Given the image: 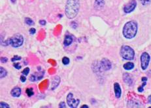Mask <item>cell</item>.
I'll return each instance as SVG.
<instances>
[{"label":"cell","instance_id":"obj_1","mask_svg":"<svg viewBox=\"0 0 151 108\" xmlns=\"http://www.w3.org/2000/svg\"><path fill=\"white\" fill-rule=\"evenodd\" d=\"M80 9L79 0H67L65 7V13L69 19H73L77 16Z\"/></svg>","mask_w":151,"mask_h":108},{"label":"cell","instance_id":"obj_2","mask_svg":"<svg viewBox=\"0 0 151 108\" xmlns=\"http://www.w3.org/2000/svg\"><path fill=\"white\" fill-rule=\"evenodd\" d=\"M137 23L135 21H129L126 23L123 28L122 34L127 39H132L134 38L137 33Z\"/></svg>","mask_w":151,"mask_h":108},{"label":"cell","instance_id":"obj_3","mask_svg":"<svg viewBox=\"0 0 151 108\" xmlns=\"http://www.w3.org/2000/svg\"><path fill=\"white\" fill-rule=\"evenodd\" d=\"M5 43H6L5 46L11 45L13 48H19L22 46L24 43V37L21 34L16 33L13 37L7 39V41H6Z\"/></svg>","mask_w":151,"mask_h":108},{"label":"cell","instance_id":"obj_4","mask_svg":"<svg viewBox=\"0 0 151 108\" xmlns=\"http://www.w3.org/2000/svg\"><path fill=\"white\" fill-rule=\"evenodd\" d=\"M120 55L122 58L128 61H132L135 58V51L130 46L124 45L122 46L120 51Z\"/></svg>","mask_w":151,"mask_h":108},{"label":"cell","instance_id":"obj_5","mask_svg":"<svg viewBox=\"0 0 151 108\" xmlns=\"http://www.w3.org/2000/svg\"><path fill=\"white\" fill-rule=\"evenodd\" d=\"M141 65L142 70H146L149 67V63L150 61V56L147 52H143L141 55Z\"/></svg>","mask_w":151,"mask_h":108},{"label":"cell","instance_id":"obj_6","mask_svg":"<svg viewBox=\"0 0 151 108\" xmlns=\"http://www.w3.org/2000/svg\"><path fill=\"white\" fill-rule=\"evenodd\" d=\"M81 100L79 99H75L73 98V93H69L67 96V103L68 104V106L72 107V108H75L77 107L78 104H80Z\"/></svg>","mask_w":151,"mask_h":108},{"label":"cell","instance_id":"obj_7","mask_svg":"<svg viewBox=\"0 0 151 108\" xmlns=\"http://www.w3.org/2000/svg\"><path fill=\"white\" fill-rule=\"evenodd\" d=\"M137 6V1L135 0H130L128 4H126L124 7V12L125 13H130L135 10Z\"/></svg>","mask_w":151,"mask_h":108},{"label":"cell","instance_id":"obj_8","mask_svg":"<svg viewBox=\"0 0 151 108\" xmlns=\"http://www.w3.org/2000/svg\"><path fill=\"white\" fill-rule=\"evenodd\" d=\"M112 67V64L111 62L108 59L104 58L101 59L100 62V68L101 70L104 71H107L109 70Z\"/></svg>","mask_w":151,"mask_h":108},{"label":"cell","instance_id":"obj_9","mask_svg":"<svg viewBox=\"0 0 151 108\" xmlns=\"http://www.w3.org/2000/svg\"><path fill=\"white\" fill-rule=\"evenodd\" d=\"M45 74V72H35L31 75V76L29 77V80L31 82H36V81L40 80L42 78Z\"/></svg>","mask_w":151,"mask_h":108},{"label":"cell","instance_id":"obj_10","mask_svg":"<svg viewBox=\"0 0 151 108\" xmlns=\"http://www.w3.org/2000/svg\"><path fill=\"white\" fill-rule=\"evenodd\" d=\"M114 91L115 94V97L116 98H120L122 95V90L121 87L119 85V83H114Z\"/></svg>","mask_w":151,"mask_h":108},{"label":"cell","instance_id":"obj_11","mask_svg":"<svg viewBox=\"0 0 151 108\" xmlns=\"http://www.w3.org/2000/svg\"><path fill=\"white\" fill-rule=\"evenodd\" d=\"M123 80L124 82L129 85H132L133 84V82H134L131 75L129 74L128 73H124L123 74Z\"/></svg>","mask_w":151,"mask_h":108},{"label":"cell","instance_id":"obj_12","mask_svg":"<svg viewBox=\"0 0 151 108\" xmlns=\"http://www.w3.org/2000/svg\"><path fill=\"white\" fill-rule=\"evenodd\" d=\"M105 5L104 0H95L94 8L96 10H101Z\"/></svg>","mask_w":151,"mask_h":108},{"label":"cell","instance_id":"obj_13","mask_svg":"<svg viewBox=\"0 0 151 108\" xmlns=\"http://www.w3.org/2000/svg\"><path fill=\"white\" fill-rule=\"evenodd\" d=\"M60 83V77L59 76H55L53 77L52 81V85H51V89L54 90L59 85Z\"/></svg>","mask_w":151,"mask_h":108},{"label":"cell","instance_id":"obj_14","mask_svg":"<svg viewBox=\"0 0 151 108\" xmlns=\"http://www.w3.org/2000/svg\"><path fill=\"white\" fill-rule=\"evenodd\" d=\"M11 94L13 97H19L21 95V89L20 87H16L12 89Z\"/></svg>","mask_w":151,"mask_h":108},{"label":"cell","instance_id":"obj_15","mask_svg":"<svg viewBox=\"0 0 151 108\" xmlns=\"http://www.w3.org/2000/svg\"><path fill=\"white\" fill-rule=\"evenodd\" d=\"M72 42H73V37L70 35H66L64 38V41H63V44L65 46L67 47L71 44Z\"/></svg>","mask_w":151,"mask_h":108},{"label":"cell","instance_id":"obj_16","mask_svg":"<svg viewBox=\"0 0 151 108\" xmlns=\"http://www.w3.org/2000/svg\"><path fill=\"white\" fill-rule=\"evenodd\" d=\"M135 65L132 62H128L123 65V68L125 69L126 70H132L134 68Z\"/></svg>","mask_w":151,"mask_h":108},{"label":"cell","instance_id":"obj_17","mask_svg":"<svg viewBox=\"0 0 151 108\" xmlns=\"http://www.w3.org/2000/svg\"><path fill=\"white\" fill-rule=\"evenodd\" d=\"M147 78L146 77H142V82H143V84H142V85L141 86H140L138 88V91L139 92H142L143 91V90H144V87L146 85V84H147Z\"/></svg>","mask_w":151,"mask_h":108},{"label":"cell","instance_id":"obj_18","mask_svg":"<svg viewBox=\"0 0 151 108\" xmlns=\"http://www.w3.org/2000/svg\"><path fill=\"white\" fill-rule=\"evenodd\" d=\"M0 73H1V78H4L5 77L7 76V70H5V69L4 67H0Z\"/></svg>","mask_w":151,"mask_h":108},{"label":"cell","instance_id":"obj_19","mask_svg":"<svg viewBox=\"0 0 151 108\" xmlns=\"http://www.w3.org/2000/svg\"><path fill=\"white\" fill-rule=\"evenodd\" d=\"M26 94H27V95L28 96V97H32L33 95H34V89H33V88H28V89H26Z\"/></svg>","mask_w":151,"mask_h":108},{"label":"cell","instance_id":"obj_20","mask_svg":"<svg viewBox=\"0 0 151 108\" xmlns=\"http://www.w3.org/2000/svg\"><path fill=\"white\" fill-rule=\"evenodd\" d=\"M25 22L27 25L28 26H33L34 24V22L29 18H25Z\"/></svg>","mask_w":151,"mask_h":108},{"label":"cell","instance_id":"obj_21","mask_svg":"<svg viewBox=\"0 0 151 108\" xmlns=\"http://www.w3.org/2000/svg\"><path fill=\"white\" fill-rule=\"evenodd\" d=\"M140 1L141 3V4L144 6L149 5L151 4V0H140Z\"/></svg>","mask_w":151,"mask_h":108},{"label":"cell","instance_id":"obj_22","mask_svg":"<svg viewBox=\"0 0 151 108\" xmlns=\"http://www.w3.org/2000/svg\"><path fill=\"white\" fill-rule=\"evenodd\" d=\"M69 61H70V60H69V59L68 58H67V57H64V58L62 59L63 64L65 65H68L69 63Z\"/></svg>","mask_w":151,"mask_h":108},{"label":"cell","instance_id":"obj_23","mask_svg":"<svg viewBox=\"0 0 151 108\" xmlns=\"http://www.w3.org/2000/svg\"><path fill=\"white\" fill-rule=\"evenodd\" d=\"M29 72V68L26 67L24 69V70L22 71V73L23 75H24V76H28Z\"/></svg>","mask_w":151,"mask_h":108},{"label":"cell","instance_id":"obj_24","mask_svg":"<svg viewBox=\"0 0 151 108\" xmlns=\"http://www.w3.org/2000/svg\"><path fill=\"white\" fill-rule=\"evenodd\" d=\"M21 57L20 56H18V55H14V58H12V59H11V61L12 62H15V61H20V60H21Z\"/></svg>","mask_w":151,"mask_h":108},{"label":"cell","instance_id":"obj_25","mask_svg":"<svg viewBox=\"0 0 151 108\" xmlns=\"http://www.w3.org/2000/svg\"><path fill=\"white\" fill-rule=\"evenodd\" d=\"M0 107H1V108H9L10 107V106H9V104L5 103V102H1V103H0Z\"/></svg>","mask_w":151,"mask_h":108},{"label":"cell","instance_id":"obj_26","mask_svg":"<svg viewBox=\"0 0 151 108\" xmlns=\"http://www.w3.org/2000/svg\"><path fill=\"white\" fill-rule=\"evenodd\" d=\"M13 66L16 69H20L21 67H21V65H20L19 63H15L13 64Z\"/></svg>","mask_w":151,"mask_h":108},{"label":"cell","instance_id":"obj_27","mask_svg":"<svg viewBox=\"0 0 151 108\" xmlns=\"http://www.w3.org/2000/svg\"><path fill=\"white\" fill-rule=\"evenodd\" d=\"M26 76H24V75H23L22 74V76H20V81L22 82H26Z\"/></svg>","mask_w":151,"mask_h":108},{"label":"cell","instance_id":"obj_28","mask_svg":"<svg viewBox=\"0 0 151 108\" xmlns=\"http://www.w3.org/2000/svg\"><path fill=\"white\" fill-rule=\"evenodd\" d=\"M35 32H36V30H35V29L34 28H31V29H29V33L31 34V35L35 34Z\"/></svg>","mask_w":151,"mask_h":108},{"label":"cell","instance_id":"obj_29","mask_svg":"<svg viewBox=\"0 0 151 108\" xmlns=\"http://www.w3.org/2000/svg\"><path fill=\"white\" fill-rule=\"evenodd\" d=\"M7 61H8V59L7 58H5V57H2L1 58V62L3 63H5Z\"/></svg>","mask_w":151,"mask_h":108},{"label":"cell","instance_id":"obj_30","mask_svg":"<svg viewBox=\"0 0 151 108\" xmlns=\"http://www.w3.org/2000/svg\"><path fill=\"white\" fill-rule=\"evenodd\" d=\"M59 107H61V108H63V107H65V104L64 102H60L59 104Z\"/></svg>","mask_w":151,"mask_h":108},{"label":"cell","instance_id":"obj_31","mask_svg":"<svg viewBox=\"0 0 151 108\" xmlns=\"http://www.w3.org/2000/svg\"><path fill=\"white\" fill-rule=\"evenodd\" d=\"M39 23H40L41 26H45V24H46V21L41 20L39 21Z\"/></svg>","mask_w":151,"mask_h":108},{"label":"cell","instance_id":"obj_32","mask_svg":"<svg viewBox=\"0 0 151 108\" xmlns=\"http://www.w3.org/2000/svg\"><path fill=\"white\" fill-rule=\"evenodd\" d=\"M149 103L151 104V95L149 97Z\"/></svg>","mask_w":151,"mask_h":108},{"label":"cell","instance_id":"obj_33","mask_svg":"<svg viewBox=\"0 0 151 108\" xmlns=\"http://www.w3.org/2000/svg\"><path fill=\"white\" fill-rule=\"evenodd\" d=\"M82 108H84V107H86V108H88V106H86V105H84V106H83L82 107H81Z\"/></svg>","mask_w":151,"mask_h":108},{"label":"cell","instance_id":"obj_34","mask_svg":"<svg viewBox=\"0 0 151 108\" xmlns=\"http://www.w3.org/2000/svg\"><path fill=\"white\" fill-rule=\"evenodd\" d=\"M11 2H12V3H13V4H14V3L16 2L17 0H11Z\"/></svg>","mask_w":151,"mask_h":108}]
</instances>
